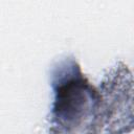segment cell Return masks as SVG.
Masks as SVG:
<instances>
[{"label":"cell","mask_w":134,"mask_h":134,"mask_svg":"<svg viewBox=\"0 0 134 134\" xmlns=\"http://www.w3.org/2000/svg\"><path fill=\"white\" fill-rule=\"evenodd\" d=\"M52 87L54 99L50 132L52 134H97L103 98L73 60H64L54 68Z\"/></svg>","instance_id":"obj_1"}]
</instances>
